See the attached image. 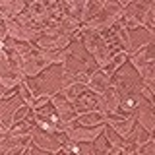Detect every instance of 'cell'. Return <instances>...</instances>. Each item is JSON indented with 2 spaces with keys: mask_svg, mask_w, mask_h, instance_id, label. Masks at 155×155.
I'll return each mask as SVG.
<instances>
[{
  "mask_svg": "<svg viewBox=\"0 0 155 155\" xmlns=\"http://www.w3.org/2000/svg\"><path fill=\"white\" fill-rule=\"evenodd\" d=\"M80 31H81V41H84L85 51L89 52V54H93L95 62H97V68H105L107 62H109L110 56H113V52H110V48L107 47L105 39H103V35H101V31L89 29L85 25H81Z\"/></svg>",
  "mask_w": 155,
  "mask_h": 155,
  "instance_id": "obj_1",
  "label": "cell"
},
{
  "mask_svg": "<svg viewBox=\"0 0 155 155\" xmlns=\"http://www.w3.org/2000/svg\"><path fill=\"white\" fill-rule=\"evenodd\" d=\"M25 80V76L21 72H18L16 68L10 64V56H8V51L0 52V84H2V91L8 93V91L16 89V87Z\"/></svg>",
  "mask_w": 155,
  "mask_h": 155,
  "instance_id": "obj_2",
  "label": "cell"
},
{
  "mask_svg": "<svg viewBox=\"0 0 155 155\" xmlns=\"http://www.w3.org/2000/svg\"><path fill=\"white\" fill-rule=\"evenodd\" d=\"M4 27L8 31V37H12L16 43H31L37 41L43 35V27H25L21 23H18L16 19H4Z\"/></svg>",
  "mask_w": 155,
  "mask_h": 155,
  "instance_id": "obj_3",
  "label": "cell"
},
{
  "mask_svg": "<svg viewBox=\"0 0 155 155\" xmlns=\"http://www.w3.org/2000/svg\"><path fill=\"white\" fill-rule=\"evenodd\" d=\"M33 134V145L39 149H45L48 153H58L62 151V138H60V132L56 134H47V132H41V130H37L35 126H33L31 130Z\"/></svg>",
  "mask_w": 155,
  "mask_h": 155,
  "instance_id": "obj_4",
  "label": "cell"
},
{
  "mask_svg": "<svg viewBox=\"0 0 155 155\" xmlns=\"http://www.w3.org/2000/svg\"><path fill=\"white\" fill-rule=\"evenodd\" d=\"M51 103L54 105L56 113H58V116H60L58 132H60V134H64V126H66V124H70L72 120H76L78 110L74 109V105H72V103H68V101H66L62 95H52V97H51Z\"/></svg>",
  "mask_w": 155,
  "mask_h": 155,
  "instance_id": "obj_5",
  "label": "cell"
},
{
  "mask_svg": "<svg viewBox=\"0 0 155 155\" xmlns=\"http://www.w3.org/2000/svg\"><path fill=\"white\" fill-rule=\"evenodd\" d=\"M107 130V122L105 124H99V126H93V128H89V126H74L72 130H68L66 136L70 140H74V142H95L97 138H99L101 134H103Z\"/></svg>",
  "mask_w": 155,
  "mask_h": 155,
  "instance_id": "obj_6",
  "label": "cell"
},
{
  "mask_svg": "<svg viewBox=\"0 0 155 155\" xmlns=\"http://www.w3.org/2000/svg\"><path fill=\"white\" fill-rule=\"evenodd\" d=\"M143 99V97H142ZM140 99V103L138 107H136V120L140 122V126L145 130L147 134H153V130H155V114H153V105L151 103H147V101H143Z\"/></svg>",
  "mask_w": 155,
  "mask_h": 155,
  "instance_id": "obj_7",
  "label": "cell"
},
{
  "mask_svg": "<svg viewBox=\"0 0 155 155\" xmlns=\"http://www.w3.org/2000/svg\"><path fill=\"white\" fill-rule=\"evenodd\" d=\"M72 39L60 33V35H51V37H39L35 41V47H39L41 51H64V48L70 47Z\"/></svg>",
  "mask_w": 155,
  "mask_h": 155,
  "instance_id": "obj_8",
  "label": "cell"
},
{
  "mask_svg": "<svg viewBox=\"0 0 155 155\" xmlns=\"http://www.w3.org/2000/svg\"><path fill=\"white\" fill-rule=\"evenodd\" d=\"M99 101H101L99 109L105 110L109 116H113L116 113V109H118V103H120V91H118V87L110 84L109 89L103 91V93L99 95Z\"/></svg>",
  "mask_w": 155,
  "mask_h": 155,
  "instance_id": "obj_9",
  "label": "cell"
},
{
  "mask_svg": "<svg viewBox=\"0 0 155 155\" xmlns=\"http://www.w3.org/2000/svg\"><path fill=\"white\" fill-rule=\"evenodd\" d=\"M107 124L110 126V130L116 132L120 138L128 140L136 126V116H128V118H118V116H107Z\"/></svg>",
  "mask_w": 155,
  "mask_h": 155,
  "instance_id": "obj_10",
  "label": "cell"
},
{
  "mask_svg": "<svg viewBox=\"0 0 155 155\" xmlns=\"http://www.w3.org/2000/svg\"><path fill=\"white\" fill-rule=\"evenodd\" d=\"M107 116H109V114H107L105 110L93 109V110H85V113H78L76 120H78V124H81V126H89V128H93V126L105 124Z\"/></svg>",
  "mask_w": 155,
  "mask_h": 155,
  "instance_id": "obj_11",
  "label": "cell"
},
{
  "mask_svg": "<svg viewBox=\"0 0 155 155\" xmlns=\"http://www.w3.org/2000/svg\"><path fill=\"white\" fill-rule=\"evenodd\" d=\"M101 101H99V95L93 93V91L85 89L78 99L74 101V109L78 113H85V110H93V109H99Z\"/></svg>",
  "mask_w": 155,
  "mask_h": 155,
  "instance_id": "obj_12",
  "label": "cell"
},
{
  "mask_svg": "<svg viewBox=\"0 0 155 155\" xmlns=\"http://www.w3.org/2000/svg\"><path fill=\"white\" fill-rule=\"evenodd\" d=\"M130 62L134 64H153L155 62V54H153V41L149 39L143 47H140V51H134L132 54L128 56Z\"/></svg>",
  "mask_w": 155,
  "mask_h": 155,
  "instance_id": "obj_13",
  "label": "cell"
},
{
  "mask_svg": "<svg viewBox=\"0 0 155 155\" xmlns=\"http://www.w3.org/2000/svg\"><path fill=\"white\" fill-rule=\"evenodd\" d=\"M2 8V21L4 19H16L19 14H23L27 10V2L23 0H4L0 4Z\"/></svg>",
  "mask_w": 155,
  "mask_h": 155,
  "instance_id": "obj_14",
  "label": "cell"
},
{
  "mask_svg": "<svg viewBox=\"0 0 155 155\" xmlns=\"http://www.w3.org/2000/svg\"><path fill=\"white\" fill-rule=\"evenodd\" d=\"M114 23H118V19L113 18V16H109L107 12H103V10H101V12L97 14L95 18H91L87 23H84V25L89 27V29H95V31H107V29L114 27Z\"/></svg>",
  "mask_w": 155,
  "mask_h": 155,
  "instance_id": "obj_15",
  "label": "cell"
},
{
  "mask_svg": "<svg viewBox=\"0 0 155 155\" xmlns=\"http://www.w3.org/2000/svg\"><path fill=\"white\" fill-rule=\"evenodd\" d=\"M109 85H110V78L107 76L101 68H99V70H95L93 76H91L89 81H87V89L93 91V93H97V95H101L103 91H107V89H109Z\"/></svg>",
  "mask_w": 155,
  "mask_h": 155,
  "instance_id": "obj_16",
  "label": "cell"
},
{
  "mask_svg": "<svg viewBox=\"0 0 155 155\" xmlns=\"http://www.w3.org/2000/svg\"><path fill=\"white\" fill-rule=\"evenodd\" d=\"M23 14H25L27 18H31L39 27H43L45 21H47V4L39 2V0L37 2H31V4H27V10Z\"/></svg>",
  "mask_w": 155,
  "mask_h": 155,
  "instance_id": "obj_17",
  "label": "cell"
},
{
  "mask_svg": "<svg viewBox=\"0 0 155 155\" xmlns=\"http://www.w3.org/2000/svg\"><path fill=\"white\" fill-rule=\"evenodd\" d=\"M87 89V85H84V84H80V81H70V84H66L64 87L60 89V95L64 97V99L68 101V103H72L74 105V101L80 97L84 91Z\"/></svg>",
  "mask_w": 155,
  "mask_h": 155,
  "instance_id": "obj_18",
  "label": "cell"
},
{
  "mask_svg": "<svg viewBox=\"0 0 155 155\" xmlns=\"http://www.w3.org/2000/svg\"><path fill=\"white\" fill-rule=\"evenodd\" d=\"M62 8H64L66 16L76 18L81 23V16L85 10V0H62Z\"/></svg>",
  "mask_w": 155,
  "mask_h": 155,
  "instance_id": "obj_19",
  "label": "cell"
},
{
  "mask_svg": "<svg viewBox=\"0 0 155 155\" xmlns=\"http://www.w3.org/2000/svg\"><path fill=\"white\" fill-rule=\"evenodd\" d=\"M128 56H130V54H128L126 51H118V52H114V54L110 56V60L107 62V66H105V68H101V70H103L109 78H113V76H114V72L118 70V68L122 66L126 60H128Z\"/></svg>",
  "mask_w": 155,
  "mask_h": 155,
  "instance_id": "obj_20",
  "label": "cell"
},
{
  "mask_svg": "<svg viewBox=\"0 0 155 155\" xmlns=\"http://www.w3.org/2000/svg\"><path fill=\"white\" fill-rule=\"evenodd\" d=\"M134 68L140 72L142 84L155 87V68H153V64H134Z\"/></svg>",
  "mask_w": 155,
  "mask_h": 155,
  "instance_id": "obj_21",
  "label": "cell"
},
{
  "mask_svg": "<svg viewBox=\"0 0 155 155\" xmlns=\"http://www.w3.org/2000/svg\"><path fill=\"white\" fill-rule=\"evenodd\" d=\"M103 0H85V10H84V16H81V25L87 23L91 18H95L97 14L103 10Z\"/></svg>",
  "mask_w": 155,
  "mask_h": 155,
  "instance_id": "obj_22",
  "label": "cell"
},
{
  "mask_svg": "<svg viewBox=\"0 0 155 155\" xmlns=\"http://www.w3.org/2000/svg\"><path fill=\"white\" fill-rule=\"evenodd\" d=\"M31 114H35V116H41V118H45L48 120V122H52V124H60V116H58L56 113V109H54V105L51 103V107L45 105V107H41V109H37V110H31Z\"/></svg>",
  "mask_w": 155,
  "mask_h": 155,
  "instance_id": "obj_23",
  "label": "cell"
},
{
  "mask_svg": "<svg viewBox=\"0 0 155 155\" xmlns=\"http://www.w3.org/2000/svg\"><path fill=\"white\" fill-rule=\"evenodd\" d=\"M80 27H81V23L78 21L76 18H70V16H66L64 19L60 21V31L64 33V35H68V37H74L76 33H80Z\"/></svg>",
  "mask_w": 155,
  "mask_h": 155,
  "instance_id": "obj_24",
  "label": "cell"
},
{
  "mask_svg": "<svg viewBox=\"0 0 155 155\" xmlns=\"http://www.w3.org/2000/svg\"><path fill=\"white\" fill-rule=\"evenodd\" d=\"M18 89H19V97H21V101L25 103L29 109H33V105H35V99H37V95H35V91L29 87V84L25 80L21 81V84L18 85Z\"/></svg>",
  "mask_w": 155,
  "mask_h": 155,
  "instance_id": "obj_25",
  "label": "cell"
},
{
  "mask_svg": "<svg viewBox=\"0 0 155 155\" xmlns=\"http://www.w3.org/2000/svg\"><path fill=\"white\" fill-rule=\"evenodd\" d=\"M31 130H33V122L23 118V120H18L6 136H25V134H31Z\"/></svg>",
  "mask_w": 155,
  "mask_h": 155,
  "instance_id": "obj_26",
  "label": "cell"
},
{
  "mask_svg": "<svg viewBox=\"0 0 155 155\" xmlns=\"http://www.w3.org/2000/svg\"><path fill=\"white\" fill-rule=\"evenodd\" d=\"M33 126H35L37 130H41V132H47V134H56L58 132V126L48 122V120L41 118V116H35L33 114Z\"/></svg>",
  "mask_w": 155,
  "mask_h": 155,
  "instance_id": "obj_27",
  "label": "cell"
},
{
  "mask_svg": "<svg viewBox=\"0 0 155 155\" xmlns=\"http://www.w3.org/2000/svg\"><path fill=\"white\" fill-rule=\"evenodd\" d=\"M103 12H107L109 16H113L116 19H120V16H122V12H124V6H122V2H113V0H109V2L103 4Z\"/></svg>",
  "mask_w": 155,
  "mask_h": 155,
  "instance_id": "obj_28",
  "label": "cell"
},
{
  "mask_svg": "<svg viewBox=\"0 0 155 155\" xmlns=\"http://www.w3.org/2000/svg\"><path fill=\"white\" fill-rule=\"evenodd\" d=\"M62 153H78L80 155V145H78V142H74V140L68 138L64 143H62Z\"/></svg>",
  "mask_w": 155,
  "mask_h": 155,
  "instance_id": "obj_29",
  "label": "cell"
},
{
  "mask_svg": "<svg viewBox=\"0 0 155 155\" xmlns=\"http://www.w3.org/2000/svg\"><path fill=\"white\" fill-rule=\"evenodd\" d=\"M138 91H140V95H142L147 103L153 105V87H149V85H145V84H140Z\"/></svg>",
  "mask_w": 155,
  "mask_h": 155,
  "instance_id": "obj_30",
  "label": "cell"
}]
</instances>
